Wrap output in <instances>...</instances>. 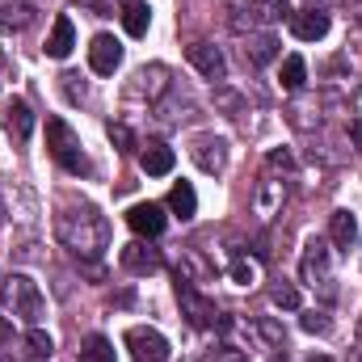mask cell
I'll return each instance as SVG.
<instances>
[{
    "instance_id": "cell-1",
    "label": "cell",
    "mask_w": 362,
    "mask_h": 362,
    "mask_svg": "<svg viewBox=\"0 0 362 362\" xmlns=\"http://www.w3.org/2000/svg\"><path fill=\"white\" fill-rule=\"evenodd\" d=\"M55 236H59V245L68 249V253H76V257H101L105 249H110V223L101 219V211L89 206V202H81V206H64L59 215H55Z\"/></svg>"
},
{
    "instance_id": "cell-2",
    "label": "cell",
    "mask_w": 362,
    "mask_h": 362,
    "mask_svg": "<svg viewBox=\"0 0 362 362\" xmlns=\"http://www.w3.org/2000/svg\"><path fill=\"white\" fill-rule=\"evenodd\" d=\"M0 308H4L8 316L25 320V325H38L42 312H47L42 291H38V282H34L30 274H8V278H0Z\"/></svg>"
},
{
    "instance_id": "cell-3",
    "label": "cell",
    "mask_w": 362,
    "mask_h": 362,
    "mask_svg": "<svg viewBox=\"0 0 362 362\" xmlns=\"http://www.w3.org/2000/svg\"><path fill=\"white\" fill-rule=\"evenodd\" d=\"M47 152H51V156H55V165H59L64 173H72V177H89V173H93L81 135H76L64 118H51V122H47Z\"/></svg>"
},
{
    "instance_id": "cell-4",
    "label": "cell",
    "mask_w": 362,
    "mask_h": 362,
    "mask_svg": "<svg viewBox=\"0 0 362 362\" xmlns=\"http://www.w3.org/2000/svg\"><path fill=\"white\" fill-rule=\"evenodd\" d=\"M177 299H181V316L194 325V329H228V320L215 312V303L194 286V278H185V274H177Z\"/></svg>"
},
{
    "instance_id": "cell-5",
    "label": "cell",
    "mask_w": 362,
    "mask_h": 362,
    "mask_svg": "<svg viewBox=\"0 0 362 362\" xmlns=\"http://www.w3.org/2000/svg\"><path fill=\"white\" fill-rule=\"evenodd\" d=\"M122 346L131 350V358L135 362H169V341H165L160 329H144V325H135V329H127Z\"/></svg>"
},
{
    "instance_id": "cell-6",
    "label": "cell",
    "mask_w": 362,
    "mask_h": 362,
    "mask_svg": "<svg viewBox=\"0 0 362 362\" xmlns=\"http://www.w3.org/2000/svg\"><path fill=\"white\" fill-rule=\"evenodd\" d=\"M299 274H303V282H308V286L329 291V282H333V262H329V245H325V240H316V236H312V240L303 245Z\"/></svg>"
},
{
    "instance_id": "cell-7",
    "label": "cell",
    "mask_w": 362,
    "mask_h": 362,
    "mask_svg": "<svg viewBox=\"0 0 362 362\" xmlns=\"http://www.w3.org/2000/svg\"><path fill=\"white\" fill-rule=\"evenodd\" d=\"M185 59H189V64H194V72H198V76H206V81H223V72H228L223 51H219L215 42H189V47H185Z\"/></svg>"
},
{
    "instance_id": "cell-8",
    "label": "cell",
    "mask_w": 362,
    "mask_h": 362,
    "mask_svg": "<svg viewBox=\"0 0 362 362\" xmlns=\"http://www.w3.org/2000/svg\"><path fill=\"white\" fill-rule=\"evenodd\" d=\"M189 156H194V165L202 173H223L228 169V144L215 139V135H198L194 148H189Z\"/></svg>"
},
{
    "instance_id": "cell-9",
    "label": "cell",
    "mask_w": 362,
    "mask_h": 362,
    "mask_svg": "<svg viewBox=\"0 0 362 362\" xmlns=\"http://www.w3.org/2000/svg\"><path fill=\"white\" fill-rule=\"evenodd\" d=\"M165 223H169V219H165V206H156V202H135V206L127 211V228H131L135 236H148V240H152V236L165 232Z\"/></svg>"
},
{
    "instance_id": "cell-10",
    "label": "cell",
    "mask_w": 362,
    "mask_h": 362,
    "mask_svg": "<svg viewBox=\"0 0 362 362\" xmlns=\"http://www.w3.org/2000/svg\"><path fill=\"white\" fill-rule=\"evenodd\" d=\"M118 64H122V42L110 38V34H97V38L89 42V68L97 72V76H114Z\"/></svg>"
},
{
    "instance_id": "cell-11",
    "label": "cell",
    "mask_w": 362,
    "mask_h": 362,
    "mask_svg": "<svg viewBox=\"0 0 362 362\" xmlns=\"http://www.w3.org/2000/svg\"><path fill=\"white\" fill-rule=\"evenodd\" d=\"M291 30L299 42H320L329 34V13L325 8H295L291 13Z\"/></svg>"
},
{
    "instance_id": "cell-12",
    "label": "cell",
    "mask_w": 362,
    "mask_h": 362,
    "mask_svg": "<svg viewBox=\"0 0 362 362\" xmlns=\"http://www.w3.org/2000/svg\"><path fill=\"white\" fill-rule=\"evenodd\" d=\"M118 262H122V270L127 274H156L160 270V253H156L152 245H144V240L127 245V249L118 253Z\"/></svg>"
},
{
    "instance_id": "cell-13",
    "label": "cell",
    "mask_w": 362,
    "mask_h": 362,
    "mask_svg": "<svg viewBox=\"0 0 362 362\" xmlns=\"http://www.w3.org/2000/svg\"><path fill=\"white\" fill-rule=\"evenodd\" d=\"M173 165H177V156H173V148L160 144V139H152V144L139 152V169H144L148 177H165V173H173Z\"/></svg>"
},
{
    "instance_id": "cell-14",
    "label": "cell",
    "mask_w": 362,
    "mask_h": 362,
    "mask_svg": "<svg viewBox=\"0 0 362 362\" xmlns=\"http://www.w3.org/2000/svg\"><path fill=\"white\" fill-rule=\"evenodd\" d=\"M329 236H333V245L341 253H350L358 245V219H354V211H333L329 215Z\"/></svg>"
},
{
    "instance_id": "cell-15",
    "label": "cell",
    "mask_w": 362,
    "mask_h": 362,
    "mask_svg": "<svg viewBox=\"0 0 362 362\" xmlns=\"http://www.w3.org/2000/svg\"><path fill=\"white\" fill-rule=\"evenodd\" d=\"M118 17H122V30H127L131 38H144L148 25H152V8H148V0H122Z\"/></svg>"
},
{
    "instance_id": "cell-16",
    "label": "cell",
    "mask_w": 362,
    "mask_h": 362,
    "mask_svg": "<svg viewBox=\"0 0 362 362\" xmlns=\"http://www.w3.org/2000/svg\"><path fill=\"white\" fill-rule=\"evenodd\" d=\"M72 47H76V30H72V17H55V25H51V38H47V55L51 59H68L72 55Z\"/></svg>"
},
{
    "instance_id": "cell-17",
    "label": "cell",
    "mask_w": 362,
    "mask_h": 362,
    "mask_svg": "<svg viewBox=\"0 0 362 362\" xmlns=\"http://www.w3.org/2000/svg\"><path fill=\"white\" fill-rule=\"evenodd\" d=\"M30 25H34V4H25V0L0 4V34H21Z\"/></svg>"
},
{
    "instance_id": "cell-18",
    "label": "cell",
    "mask_w": 362,
    "mask_h": 362,
    "mask_svg": "<svg viewBox=\"0 0 362 362\" xmlns=\"http://www.w3.org/2000/svg\"><path fill=\"white\" fill-rule=\"evenodd\" d=\"M4 127H8V135H13L17 144H25L30 131H34V110H30L25 101H8V105H4Z\"/></svg>"
},
{
    "instance_id": "cell-19",
    "label": "cell",
    "mask_w": 362,
    "mask_h": 362,
    "mask_svg": "<svg viewBox=\"0 0 362 362\" xmlns=\"http://www.w3.org/2000/svg\"><path fill=\"white\" fill-rule=\"evenodd\" d=\"M165 76H169V72H165L160 64L139 68V72H135V85H131V97H144V93H148V101H156L160 93L169 89V81H165Z\"/></svg>"
},
{
    "instance_id": "cell-20",
    "label": "cell",
    "mask_w": 362,
    "mask_h": 362,
    "mask_svg": "<svg viewBox=\"0 0 362 362\" xmlns=\"http://www.w3.org/2000/svg\"><path fill=\"white\" fill-rule=\"evenodd\" d=\"M228 21H232L236 34H249L262 21V4L257 0H228Z\"/></svg>"
},
{
    "instance_id": "cell-21",
    "label": "cell",
    "mask_w": 362,
    "mask_h": 362,
    "mask_svg": "<svg viewBox=\"0 0 362 362\" xmlns=\"http://www.w3.org/2000/svg\"><path fill=\"white\" fill-rule=\"evenodd\" d=\"M169 211H173L177 219H194V215H198V194H194L189 181H177V185L169 189Z\"/></svg>"
},
{
    "instance_id": "cell-22",
    "label": "cell",
    "mask_w": 362,
    "mask_h": 362,
    "mask_svg": "<svg viewBox=\"0 0 362 362\" xmlns=\"http://www.w3.org/2000/svg\"><path fill=\"white\" fill-rule=\"evenodd\" d=\"M245 55H249L253 68H266V64L278 59V38H274V34H253L249 47H245Z\"/></svg>"
},
{
    "instance_id": "cell-23",
    "label": "cell",
    "mask_w": 362,
    "mask_h": 362,
    "mask_svg": "<svg viewBox=\"0 0 362 362\" xmlns=\"http://www.w3.org/2000/svg\"><path fill=\"white\" fill-rule=\"evenodd\" d=\"M76 362H114V341L110 337H101V333H93L81 341V354Z\"/></svg>"
},
{
    "instance_id": "cell-24",
    "label": "cell",
    "mask_w": 362,
    "mask_h": 362,
    "mask_svg": "<svg viewBox=\"0 0 362 362\" xmlns=\"http://www.w3.org/2000/svg\"><path fill=\"white\" fill-rule=\"evenodd\" d=\"M303 76H308V64H303L299 55H286V59H282V76H278V81H282V89L299 93V89H303Z\"/></svg>"
},
{
    "instance_id": "cell-25",
    "label": "cell",
    "mask_w": 362,
    "mask_h": 362,
    "mask_svg": "<svg viewBox=\"0 0 362 362\" xmlns=\"http://www.w3.org/2000/svg\"><path fill=\"white\" fill-rule=\"evenodd\" d=\"M25 346H30V358H34V362H47V358H51V350H55V341H51V333H42L38 325L30 329V337H25Z\"/></svg>"
},
{
    "instance_id": "cell-26",
    "label": "cell",
    "mask_w": 362,
    "mask_h": 362,
    "mask_svg": "<svg viewBox=\"0 0 362 362\" xmlns=\"http://www.w3.org/2000/svg\"><path fill=\"white\" fill-rule=\"evenodd\" d=\"M270 299L278 303V308H286V312H295V308H299V291H295L291 282H274V286H270Z\"/></svg>"
},
{
    "instance_id": "cell-27",
    "label": "cell",
    "mask_w": 362,
    "mask_h": 362,
    "mask_svg": "<svg viewBox=\"0 0 362 362\" xmlns=\"http://www.w3.org/2000/svg\"><path fill=\"white\" fill-rule=\"evenodd\" d=\"M232 282H240V286H253V282H257V266L245 262L240 249H236V262H232Z\"/></svg>"
},
{
    "instance_id": "cell-28",
    "label": "cell",
    "mask_w": 362,
    "mask_h": 362,
    "mask_svg": "<svg viewBox=\"0 0 362 362\" xmlns=\"http://www.w3.org/2000/svg\"><path fill=\"white\" fill-rule=\"evenodd\" d=\"M257 4H262V17H266V21H282V17L291 21V13H295L291 0H257Z\"/></svg>"
},
{
    "instance_id": "cell-29",
    "label": "cell",
    "mask_w": 362,
    "mask_h": 362,
    "mask_svg": "<svg viewBox=\"0 0 362 362\" xmlns=\"http://www.w3.org/2000/svg\"><path fill=\"white\" fill-rule=\"evenodd\" d=\"M110 139L118 144V152H131V148H135V135H131V127H122V122H110Z\"/></svg>"
},
{
    "instance_id": "cell-30",
    "label": "cell",
    "mask_w": 362,
    "mask_h": 362,
    "mask_svg": "<svg viewBox=\"0 0 362 362\" xmlns=\"http://www.w3.org/2000/svg\"><path fill=\"white\" fill-rule=\"evenodd\" d=\"M59 81H64V93H68V101H85V81H81L76 72H64Z\"/></svg>"
},
{
    "instance_id": "cell-31",
    "label": "cell",
    "mask_w": 362,
    "mask_h": 362,
    "mask_svg": "<svg viewBox=\"0 0 362 362\" xmlns=\"http://www.w3.org/2000/svg\"><path fill=\"white\" fill-rule=\"evenodd\" d=\"M206 362H245V350H236V346H215Z\"/></svg>"
},
{
    "instance_id": "cell-32",
    "label": "cell",
    "mask_w": 362,
    "mask_h": 362,
    "mask_svg": "<svg viewBox=\"0 0 362 362\" xmlns=\"http://www.w3.org/2000/svg\"><path fill=\"white\" fill-rule=\"evenodd\" d=\"M257 333H262L270 346H286V333H282L278 325H270V320H257Z\"/></svg>"
},
{
    "instance_id": "cell-33",
    "label": "cell",
    "mask_w": 362,
    "mask_h": 362,
    "mask_svg": "<svg viewBox=\"0 0 362 362\" xmlns=\"http://www.w3.org/2000/svg\"><path fill=\"white\" fill-rule=\"evenodd\" d=\"M303 329H308V333H329V316L308 312V316H303Z\"/></svg>"
},
{
    "instance_id": "cell-34",
    "label": "cell",
    "mask_w": 362,
    "mask_h": 362,
    "mask_svg": "<svg viewBox=\"0 0 362 362\" xmlns=\"http://www.w3.org/2000/svg\"><path fill=\"white\" fill-rule=\"evenodd\" d=\"M8 76H13V64H8V55L0 51V85H8Z\"/></svg>"
},
{
    "instance_id": "cell-35",
    "label": "cell",
    "mask_w": 362,
    "mask_h": 362,
    "mask_svg": "<svg viewBox=\"0 0 362 362\" xmlns=\"http://www.w3.org/2000/svg\"><path fill=\"white\" fill-rule=\"evenodd\" d=\"M350 135H354V144H358V152H362V122H350Z\"/></svg>"
},
{
    "instance_id": "cell-36",
    "label": "cell",
    "mask_w": 362,
    "mask_h": 362,
    "mask_svg": "<svg viewBox=\"0 0 362 362\" xmlns=\"http://www.w3.org/2000/svg\"><path fill=\"white\" fill-rule=\"evenodd\" d=\"M0 362H21V358H13V354H4V358H0Z\"/></svg>"
},
{
    "instance_id": "cell-37",
    "label": "cell",
    "mask_w": 362,
    "mask_h": 362,
    "mask_svg": "<svg viewBox=\"0 0 362 362\" xmlns=\"http://www.w3.org/2000/svg\"><path fill=\"white\" fill-rule=\"evenodd\" d=\"M358 341H362V320H358Z\"/></svg>"
},
{
    "instance_id": "cell-38",
    "label": "cell",
    "mask_w": 362,
    "mask_h": 362,
    "mask_svg": "<svg viewBox=\"0 0 362 362\" xmlns=\"http://www.w3.org/2000/svg\"><path fill=\"white\" fill-rule=\"evenodd\" d=\"M312 362H333V358H312Z\"/></svg>"
}]
</instances>
